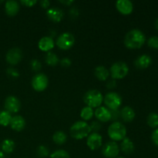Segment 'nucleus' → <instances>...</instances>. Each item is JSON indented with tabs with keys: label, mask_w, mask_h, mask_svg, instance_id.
<instances>
[{
	"label": "nucleus",
	"mask_w": 158,
	"mask_h": 158,
	"mask_svg": "<svg viewBox=\"0 0 158 158\" xmlns=\"http://www.w3.org/2000/svg\"><path fill=\"white\" fill-rule=\"evenodd\" d=\"M146 42V35L139 29H133L126 34L124 37L125 46L128 49H140Z\"/></svg>",
	"instance_id": "1"
},
{
	"label": "nucleus",
	"mask_w": 158,
	"mask_h": 158,
	"mask_svg": "<svg viewBox=\"0 0 158 158\" xmlns=\"http://www.w3.org/2000/svg\"><path fill=\"white\" fill-rule=\"evenodd\" d=\"M69 131L73 138L76 140H82L90 134L91 128L89 123L86 121L79 120L71 126Z\"/></svg>",
	"instance_id": "2"
},
{
	"label": "nucleus",
	"mask_w": 158,
	"mask_h": 158,
	"mask_svg": "<svg viewBox=\"0 0 158 158\" xmlns=\"http://www.w3.org/2000/svg\"><path fill=\"white\" fill-rule=\"evenodd\" d=\"M127 133L126 127L119 121L113 122L108 127L107 134L112 141H122L127 137Z\"/></svg>",
	"instance_id": "3"
},
{
	"label": "nucleus",
	"mask_w": 158,
	"mask_h": 158,
	"mask_svg": "<svg viewBox=\"0 0 158 158\" xmlns=\"http://www.w3.org/2000/svg\"><path fill=\"white\" fill-rule=\"evenodd\" d=\"M83 101L86 106L91 108H98L101 106L103 102V96L97 89H89L83 96Z\"/></svg>",
	"instance_id": "4"
},
{
	"label": "nucleus",
	"mask_w": 158,
	"mask_h": 158,
	"mask_svg": "<svg viewBox=\"0 0 158 158\" xmlns=\"http://www.w3.org/2000/svg\"><path fill=\"white\" fill-rule=\"evenodd\" d=\"M110 74L114 80H121L129 73V67L126 63L118 61L114 63L110 69Z\"/></svg>",
	"instance_id": "5"
},
{
	"label": "nucleus",
	"mask_w": 158,
	"mask_h": 158,
	"mask_svg": "<svg viewBox=\"0 0 158 158\" xmlns=\"http://www.w3.org/2000/svg\"><path fill=\"white\" fill-rule=\"evenodd\" d=\"M103 102L106 105V107L110 110H119L123 103L122 97L120 94L116 92H110L105 95L103 97Z\"/></svg>",
	"instance_id": "6"
},
{
	"label": "nucleus",
	"mask_w": 158,
	"mask_h": 158,
	"mask_svg": "<svg viewBox=\"0 0 158 158\" xmlns=\"http://www.w3.org/2000/svg\"><path fill=\"white\" fill-rule=\"evenodd\" d=\"M75 37L70 32H63L56 39V44L62 50H68L73 46Z\"/></svg>",
	"instance_id": "7"
},
{
	"label": "nucleus",
	"mask_w": 158,
	"mask_h": 158,
	"mask_svg": "<svg viewBox=\"0 0 158 158\" xmlns=\"http://www.w3.org/2000/svg\"><path fill=\"white\" fill-rule=\"evenodd\" d=\"M32 86L37 92L44 91L47 88L49 85V79L47 76L44 73H37L32 77Z\"/></svg>",
	"instance_id": "8"
},
{
	"label": "nucleus",
	"mask_w": 158,
	"mask_h": 158,
	"mask_svg": "<svg viewBox=\"0 0 158 158\" xmlns=\"http://www.w3.org/2000/svg\"><path fill=\"white\" fill-rule=\"evenodd\" d=\"M120 153V147L115 141L106 142L102 148V154L106 158H116Z\"/></svg>",
	"instance_id": "9"
},
{
	"label": "nucleus",
	"mask_w": 158,
	"mask_h": 158,
	"mask_svg": "<svg viewBox=\"0 0 158 158\" xmlns=\"http://www.w3.org/2000/svg\"><path fill=\"white\" fill-rule=\"evenodd\" d=\"M4 106L6 111L10 114H15L19 111L21 108V103L15 96H9L5 100Z\"/></svg>",
	"instance_id": "10"
},
{
	"label": "nucleus",
	"mask_w": 158,
	"mask_h": 158,
	"mask_svg": "<svg viewBox=\"0 0 158 158\" xmlns=\"http://www.w3.org/2000/svg\"><path fill=\"white\" fill-rule=\"evenodd\" d=\"M23 59V52L19 48H12L7 52L6 60L9 64L15 66L19 63Z\"/></svg>",
	"instance_id": "11"
},
{
	"label": "nucleus",
	"mask_w": 158,
	"mask_h": 158,
	"mask_svg": "<svg viewBox=\"0 0 158 158\" xmlns=\"http://www.w3.org/2000/svg\"><path fill=\"white\" fill-rule=\"evenodd\" d=\"M86 144L91 151H96L103 145V137L99 133H90L87 137Z\"/></svg>",
	"instance_id": "12"
},
{
	"label": "nucleus",
	"mask_w": 158,
	"mask_h": 158,
	"mask_svg": "<svg viewBox=\"0 0 158 158\" xmlns=\"http://www.w3.org/2000/svg\"><path fill=\"white\" fill-rule=\"evenodd\" d=\"M116 8L122 15H130L134 10V4L130 0H118L116 2Z\"/></svg>",
	"instance_id": "13"
},
{
	"label": "nucleus",
	"mask_w": 158,
	"mask_h": 158,
	"mask_svg": "<svg viewBox=\"0 0 158 158\" xmlns=\"http://www.w3.org/2000/svg\"><path fill=\"white\" fill-rule=\"evenodd\" d=\"M94 115H95L96 118L100 122L106 123V122L111 120V112L106 106H101L97 108V110L94 111Z\"/></svg>",
	"instance_id": "14"
},
{
	"label": "nucleus",
	"mask_w": 158,
	"mask_h": 158,
	"mask_svg": "<svg viewBox=\"0 0 158 158\" xmlns=\"http://www.w3.org/2000/svg\"><path fill=\"white\" fill-rule=\"evenodd\" d=\"M55 46V42L52 37L43 36L40 40L38 43V47L43 52H50Z\"/></svg>",
	"instance_id": "15"
},
{
	"label": "nucleus",
	"mask_w": 158,
	"mask_h": 158,
	"mask_svg": "<svg viewBox=\"0 0 158 158\" xmlns=\"http://www.w3.org/2000/svg\"><path fill=\"white\" fill-rule=\"evenodd\" d=\"M152 63V58L148 54H142L139 56L134 61V65L137 69H147Z\"/></svg>",
	"instance_id": "16"
},
{
	"label": "nucleus",
	"mask_w": 158,
	"mask_h": 158,
	"mask_svg": "<svg viewBox=\"0 0 158 158\" xmlns=\"http://www.w3.org/2000/svg\"><path fill=\"white\" fill-rule=\"evenodd\" d=\"M46 15L51 21L54 23H59L64 17V12L61 9L57 7H52L48 9L46 12Z\"/></svg>",
	"instance_id": "17"
},
{
	"label": "nucleus",
	"mask_w": 158,
	"mask_h": 158,
	"mask_svg": "<svg viewBox=\"0 0 158 158\" xmlns=\"http://www.w3.org/2000/svg\"><path fill=\"white\" fill-rule=\"evenodd\" d=\"M20 9V5L19 2L15 0H8L5 3V11L9 16H14L17 15Z\"/></svg>",
	"instance_id": "18"
},
{
	"label": "nucleus",
	"mask_w": 158,
	"mask_h": 158,
	"mask_svg": "<svg viewBox=\"0 0 158 158\" xmlns=\"http://www.w3.org/2000/svg\"><path fill=\"white\" fill-rule=\"evenodd\" d=\"M10 127L13 131H22L26 127V120L24 117L20 115L14 116L12 117L10 122Z\"/></svg>",
	"instance_id": "19"
},
{
	"label": "nucleus",
	"mask_w": 158,
	"mask_h": 158,
	"mask_svg": "<svg viewBox=\"0 0 158 158\" xmlns=\"http://www.w3.org/2000/svg\"><path fill=\"white\" fill-rule=\"evenodd\" d=\"M136 117V113L132 107L129 106H126L122 108L120 110V117L122 120L127 123L132 122Z\"/></svg>",
	"instance_id": "20"
},
{
	"label": "nucleus",
	"mask_w": 158,
	"mask_h": 158,
	"mask_svg": "<svg viewBox=\"0 0 158 158\" xmlns=\"http://www.w3.org/2000/svg\"><path fill=\"white\" fill-rule=\"evenodd\" d=\"M120 150H121L123 154L129 155L131 154L135 150V146L134 143L129 137H125L121 141L120 145Z\"/></svg>",
	"instance_id": "21"
},
{
	"label": "nucleus",
	"mask_w": 158,
	"mask_h": 158,
	"mask_svg": "<svg viewBox=\"0 0 158 158\" xmlns=\"http://www.w3.org/2000/svg\"><path fill=\"white\" fill-rule=\"evenodd\" d=\"M94 75L100 81L107 80L110 77V71L107 68L103 66H98L95 68Z\"/></svg>",
	"instance_id": "22"
},
{
	"label": "nucleus",
	"mask_w": 158,
	"mask_h": 158,
	"mask_svg": "<svg viewBox=\"0 0 158 158\" xmlns=\"http://www.w3.org/2000/svg\"><path fill=\"white\" fill-rule=\"evenodd\" d=\"M15 143L11 139H6L2 143V151L5 154H11L15 149Z\"/></svg>",
	"instance_id": "23"
},
{
	"label": "nucleus",
	"mask_w": 158,
	"mask_h": 158,
	"mask_svg": "<svg viewBox=\"0 0 158 158\" xmlns=\"http://www.w3.org/2000/svg\"><path fill=\"white\" fill-rule=\"evenodd\" d=\"M52 140L54 141V143L58 145L64 144L67 140V135L63 131H56L52 135Z\"/></svg>",
	"instance_id": "24"
},
{
	"label": "nucleus",
	"mask_w": 158,
	"mask_h": 158,
	"mask_svg": "<svg viewBox=\"0 0 158 158\" xmlns=\"http://www.w3.org/2000/svg\"><path fill=\"white\" fill-rule=\"evenodd\" d=\"M94 115V111L93 108L89 106H84L80 111V117L83 120V121L89 120L93 118Z\"/></svg>",
	"instance_id": "25"
},
{
	"label": "nucleus",
	"mask_w": 158,
	"mask_h": 158,
	"mask_svg": "<svg viewBox=\"0 0 158 158\" xmlns=\"http://www.w3.org/2000/svg\"><path fill=\"white\" fill-rule=\"evenodd\" d=\"M45 62L49 66H54L58 64L60 60H59L56 54L52 52H48L47 54L46 55V57H45Z\"/></svg>",
	"instance_id": "26"
},
{
	"label": "nucleus",
	"mask_w": 158,
	"mask_h": 158,
	"mask_svg": "<svg viewBox=\"0 0 158 158\" xmlns=\"http://www.w3.org/2000/svg\"><path fill=\"white\" fill-rule=\"evenodd\" d=\"M12 115L10 113L6 110L0 111V125L3 127H7L10 124L12 120Z\"/></svg>",
	"instance_id": "27"
},
{
	"label": "nucleus",
	"mask_w": 158,
	"mask_h": 158,
	"mask_svg": "<svg viewBox=\"0 0 158 158\" xmlns=\"http://www.w3.org/2000/svg\"><path fill=\"white\" fill-rule=\"evenodd\" d=\"M147 123L148 126L152 128H157L158 127V114L157 113L152 112L148 114L147 117Z\"/></svg>",
	"instance_id": "28"
},
{
	"label": "nucleus",
	"mask_w": 158,
	"mask_h": 158,
	"mask_svg": "<svg viewBox=\"0 0 158 158\" xmlns=\"http://www.w3.org/2000/svg\"><path fill=\"white\" fill-rule=\"evenodd\" d=\"M37 156L40 158H46L49 155V150L44 145H40L36 149Z\"/></svg>",
	"instance_id": "29"
},
{
	"label": "nucleus",
	"mask_w": 158,
	"mask_h": 158,
	"mask_svg": "<svg viewBox=\"0 0 158 158\" xmlns=\"http://www.w3.org/2000/svg\"><path fill=\"white\" fill-rule=\"evenodd\" d=\"M50 158H70V156L65 150H57L50 154Z\"/></svg>",
	"instance_id": "30"
},
{
	"label": "nucleus",
	"mask_w": 158,
	"mask_h": 158,
	"mask_svg": "<svg viewBox=\"0 0 158 158\" xmlns=\"http://www.w3.org/2000/svg\"><path fill=\"white\" fill-rule=\"evenodd\" d=\"M148 45L153 49H158V36L152 35L148 40Z\"/></svg>",
	"instance_id": "31"
},
{
	"label": "nucleus",
	"mask_w": 158,
	"mask_h": 158,
	"mask_svg": "<svg viewBox=\"0 0 158 158\" xmlns=\"http://www.w3.org/2000/svg\"><path fill=\"white\" fill-rule=\"evenodd\" d=\"M30 67L31 69L33 71H35V72H38V71H40L42 68L41 62L39 60L34 59V60H32V61L30 62Z\"/></svg>",
	"instance_id": "32"
},
{
	"label": "nucleus",
	"mask_w": 158,
	"mask_h": 158,
	"mask_svg": "<svg viewBox=\"0 0 158 158\" xmlns=\"http://www.w3.org/2000/svg\"><path fill=\"white\" fill-rule=\"evenodd\" d=\"M89 126H90L91 131H93V133H98L100 130L101 129V125L97 121L92 122V123Z\"/></svg>",
	"instance_id": "33"
},
{
	"label": "nucleus",
	"mask_w": 158,
	"mask_h": 158,
	"mask_svg": "<svg viewBox=\"0 0 158 158\" xmlns=\"http://www.w3.org/2000/svg\"><path fill=\"white\" fill-rule=\"evenodd\" d=\"M7 74L9 76H10L11 77H13V78H16L19 76V73L17 69H14V68H9L7 69Z\"/></svg>",
	"instance_id": "34"
},
{
	"label": "nucleus",
	"mask_w": 158,
	"mask_h": 158,
	"mask_svg": "<svg viewBox=\"0 0 158 158\" xmlns=\"http://www.w3.org/2000/svg\"><path fill=\"white\" fill-rule=\"evenodd\" d=\"M151 140H152L153 143L158 147V128H156L154 130L151 134Z\"/></svg>",
	"instance_id": "35"
},
{
	"label": "nucleus",
	"mask_w": 158,
	"mask_h": 158,
	"mask_svg": "<svg viewBox=\"0 0 158 158\" xmlns=\"http://www.w3.org/2000/svg\"><path fill=\"white\" fill-rule=\"evenodd\" d=\"M20 3L26 7H32L34 5L36 4L37 1L36 0H21Z\"/></svg>",
	"instance_id": "36"
},
{
	"label": "nucleus",
	"mask_w": 158,
	"mask_h": 158,
	"mask_svg": "<svg viewBox=\"0 0 158 158\" xmlns=\"http://www.w3.org/2000/svg\"><path fill=\"white\" fill-rule=\"evenodd\" d=\"M111 112V120H114V122L117 121L120 117V110H110Z\"/></svg>",
	"instance_id": "37"
},
{
	"label": "nucleus",
	"mask_w": 158,
	"mask_h": 158,
	"mask_svg": "<svg viewBox=\"0 0 158 158\" xmlns=\"http://www.w3.org/2000/svg\"><path fill=\"white\" fill-rule=\"evenodd\" d=\"M60 64H61L62 66H63V67H69V66H71V64H72V62H71V60H69V58H67V57H65V58L62 59L61 60H60Z\"/></svg>",
	"instance_id": "38"
},
{
	"label": "nucleus",
	"mask_w": 158,
	"mask_h": 158,
	"mask_svg": "<svg viewBox=\"0 0 158 158\" xmlns=\"http://www.w3.org/2000/svg\"><path fill=\"white\" fill-rule=\"evenodd\" d=\"M116 86H117V81L115 80H114V79L111 80H109L107 82V83H106V87L108 89H114Z\"/></svg>",
	"instance_id": "39"
},
{
	"label": "nucleus",
	"mask_w": 158,
	"mask_h": 158,
	"mask_svg": "<svg viewBox=\"0 0 158 158\" xmlns=\"http://www.w3.org/2000/svg\"><path fill=\"white\" fill-rule=\"evenodd\" d=\"M40 6H42L44 9H48L50 6V2L49 0H42V1L40 2Z\"/></svg>",
	"instance_id": "40"
},
{
	"label": "nucleus",
	"mask_w": 158,
	"mask_h": 158,
	"mask_svg": "<svg viewBox=\"0 0 158 158\" xmlns=\"http://www.w3.org/2000/svg\"><path fill=\"white\" fill-rule=\"evenodd\" d=\"M60 2L62 4L66 5V6H70L71 4L74 2V1H72V0H70V1H60Z\"/></svg>",
	"instance_id": "41"
},
{
	"label": "nucleus",
	"mask_w": 158,
	"mask_h": 158,
	"mask_svg": "<svg viewBox=\"0 0 158 158\" xmlns=\"http://www.w3.org/2000/svg\"><path fill=\"white\" fill-rule=\"evenodd\" d=\"M154 26H155V28L158 30V17L156 19L155 22H154Z\"/></svg>",
	"instance_id": "42"
},
{
	"label": "nucleus",
	"mask_w": 158,
	"mask_h": 158,
	"mask_svg": "<svg viewBox=\"0 0 158 158\" xmlns=\"http://www.w3.org/2000/svg\"><path fill=\"white\" fill-rule=\"evenodd\" d=\"M0 158H4V153L2 151H0Z\"/></svg>",
	"instance_id": "43"
},
{
	"label": "nucleus",
	"mask_w": 158,
	"mask_h": 158,
	"mask_svg": "<svg viewBox=\"0 0 158 158\" xmlns=\"http://www.w3.org/2000/svg\"><path fill=\"white\" fill-rule=\"evenodd\" d=\"M116 158H125V157H116Z\"/></svg>",
	"instance_id": "44"
},
{
	"label": "nucleus",
	"mask_w": 158,
	"mask_h": 158,
	"mask_svg": "<svg viewBox=\"0 0 158 158\" xmlns=\"http://www.w3.org/2000/svg\"><path fill=\"white\" fill-rule=\"evenodd\" d=\"M2 2H3V1H0V3H2Z\"/></svg>",
	"instance_id": "45"
}]
</instances>
